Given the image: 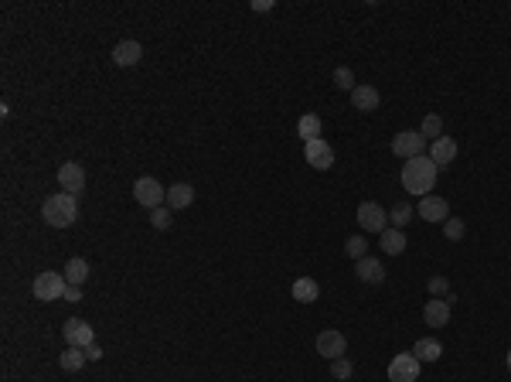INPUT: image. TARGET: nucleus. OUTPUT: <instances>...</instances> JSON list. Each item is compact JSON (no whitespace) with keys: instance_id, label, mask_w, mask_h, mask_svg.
<instances>
[{"instance_id":"cd10ccee","label":"nucleus","mask_w":511,"mask_h":382,"mask_svg":"<svg viewBox=\"0 0 511 382\" xmlns=\"http://www.w3.org/2000/svg\"><path fill=\"white\" fill-rule=\"evenodd\" d=\"M150 226H153V229H160V232H164V229H170V226H174V212H170L167 205L153 209V212H150Z\"/></svg>"},{"instance_id":"9d476101","label":"nucleus","mask_w":511,"mask_h":382,"mask_svg":"<svg viewBox=\"0 0 511 382\" xmlns=\"http://www.w3.org/2000/svg\"><path fill=\"white\" fill-rule=\"evenodd\" d=\"M344 351H348V338L341 334V331H334V328H327V331H321L317 334V355L321 359H344Z\"/></svg>"},{"instance_id":"bb28decb","label":"nucleus","mask_w":511,"mask_h":382,"mask_svg":"<svg viewBox=\"0 0 511 382\" xmlns=\"http://www.w3.org/2000/svg\"><path fill=\"white\" fill-rule=\"evenodd\" d=\"M344 253H348L355 263L365 260V256H368V243H365V236H351V239L344 243Z\"/></svg>"},{"instance_id":"c756f323","label":"nucleus","mask_w":511,"mask_h":382,"mask_svg":"<svg viewBox=\"0 0 511 382\" xmlns=\"http://www.w3.org/2000/svg\"><path fill=\"white\" fill-rule=\"evenodd\" d=\"M331 376H334L338 382H348L351 376H355V365L348 362V359H334V362H331Z\"/></svg>"},{"instance_id":"473e14b6","label":"nucleus","mask_w":511,"mask_h":382,"mask_svg":"<svg viewBox=\"0 0 511 382\" xmlns=\"http://www.w3.org/2000/svg\"><path fill=\"white\" fill-rule=\"evenodd\" d=\"M62 300H72V304H79V300H82V287H72V283H68L65 294H62Z\"/></svg>"},{"instance_id":"a878e982","label":"nucleus","mask_w":511,"mask_h":382,"mask_svg":"<svg viewBox=\"0 0 511 382\" xmlns=\"http://www.w3.org/2000/svg\"><path fill=\"white\" fill-rule=\"evenodd\" d=\"M443 236H446L450 243H460V239L467 236V222H463V219H446V222H443Z\"/></svg>"},{"instance_id":"20e7f679","label":"nucleus","mask_w":511,"mask_h":382,"mask_svg":"<svg viewBox=\"0 0 511 382\" xmlns=\"http://www.w3.org/2000/svg\"><path fill=\"white\" fill-rule=\"evenodd\" d=\"M392 154L402 157V160H412V157H423L426 154V137L419 130H402L392 137Z\"/></svg>"},{"instance_id":"412c9836","label":"nucleus","mask_w":511,"mask_h":382,"mask_svg":"<svg viewBox=\"0 0 511 382\" xmlns=\"http://www.w3.org/2000/svg\"><path fill=\"white\" fill-rule=\"evenodd\" d=\"M412 355L419 359V362H440L443 359V345L436 338H419L416 345H412Z\"/></svg>"},{"instance_id":"f8f14e48","label":"nucleus","mask_w":511,"mask_h":382,"mask_svg":"<svg viewBox=\"0 0 511 382\" xmlns=\"http://www.w3.org/2000/svg\"><path fill=\"white\" fill-rule=\"evenodd\" d=\"M423 321L429 328H443L450 321V297H429L423 307Z\"/></svg>"},{"instance_id":"f704fd0d","label":"nucleus","mask_w":511,"mask_h":382,"mask_svg":"<svg viewBox=\"0 0 511 382\" xmlns=\"http://www.w3.org/2000/svg\"><path fill=\"white\" fill-rule=\"evenodd\" d=\"M253 11H259V14H263V11H273V0H256Z\"/></svg>"},{"instance_id":"ddd939ff","label":"nucleus","mask_w":511,"mask_h":382,"mask_svg":"<svg viewBox=\"0 0 511 382\" xmlns=\"http://www.w3.org/2000/svg\"><path fill=\"white\" fill-rule=\"evenodd\" d=\"M419 219H426V222H446L450 219V205L443 202V198H436V195H426V198H419Z\"/></svg>"},{"instance_id":"a211bd4d","label":"nucleus","mask_w":511,"mask_h":382,"mask_svg":"<svg viewBox=\"0 0 511 382\" xmlns=\"http://www.w3.org/2000/svg\"><path fill=\"white\" fill-rule=\"evenodd\" d=\"M355 273L361 283H382V280H385V266L375 260V256H365V260H358Z\"/></svg>"},{"instance_id":"6ab92c4d","label":"nucleus","mask_w":511,"mask_h":382,"mask_svg":"<svg viewBox=\"0 0 511 382\" xmlns=\"http://www.w3.org/2000/svg\"><path fill=\"white\" fill-rule=\"evenodd\" d=\"M191 202H194V188H191V185H185V181H181V185H170V188H167V209L170 212L187 209Z\"/></svg>"},{"instance_id":"7c9ffc66","label":"nucleus","mask_w":511,"mask_h":382,"mask_svg":"<svg viewBox=\"0 0 511 382\" xmlns=\"http://www.w3.org/2000/svg\"><path fill=\"white\" fill-rule=\"evenodd\" d=\"M334 86H338V89H355V72L344 69V65H341V69H334Z\"/></svg>"},{"instance_id":"c85d7f7f","label":"nucleus","mask_w":511,"mask_h":382,"mask_svg":"<svg viewBox=\"0 0 511 382\" xmlns=\"http://www.w3.org/2000/svg\"><path fill=\"white\" fill-rule=\"evenodd\" d=\"M409 222H412V209H409V205H395V209L389 212V226L392 229H406Z\"/></svg>"},{"instance_id":"f03ea898","label":"nucleus","mask_w":511,"mask_h":382,"mask_svg":"<svg viewBox=\"0 0 511 382\" xmlns=\"http://www.w3.org/2000/svg\"><path fill=\"white\" fill-rule=\"evenodd\" d=\"M41 215H45V222L51 229H68L75 219H79V202H75V195H65V191H58V195H51L45 198V205H41Z\"/></svg>"},{"instance_id":"6e6552de","label":"nucleus","mask_w":511,"mask_h":382,"mask_svg":"<svg viewBox=\"0 0 511 382\" xmlns=\"http://www.w3.org/2000/svg\"><path fill=\"white\" fill-rule=\"evenodd\" d=\"M62 334H65L68 348H89V345H96V331H92V324H89V321H82V317H68L65 328H62Z\"/></svg>"},{"instance_id":"7ed1b4c3","label":"nucleus","mask_w":511,"mask_h":382,"mask_svg":"<svg viewBox=\"0 0 511 382\" xmlns=\"http://www.w3.org/2000/svg\"><path fill=\"white\" fill-rule=\"evenodd\" d=\"M133 198L136 205H143V209H160V205H167V188L157 181V178H136L133 181Z\"/></svg>"},{"instance_id":"2eb2a0df","label":"nucleus","mask_w":511,"mask_h":382,"mask_svg":"<svg viewBox=\"0 0 511 382\" xmlns=\"http://www.w3.org/2000/svg\"><path fill=\"white\" fill-rule=\"evenodd\" d=\"M382 103V96H378V89L375 86H355L351 89V106H355L358 113H375Z\"/></svg>"},{"instance_id":"2f4dec72","label":"nucleus","mask_w":511,"mask_h":382,"mask_svg":"<svg viewBox=\"0 0 511 382\" xmlns=\"http://www.w3.org/2000/svg\"><path fill=\"white\" fill-rule=\"evenodd\" d=\"M429 297H450V280L446 277H429Z\"/></svg>"},{"instance_id":"dca6fc26","label":"nucleus","mask_w":511,"mask_h":382,"mask_svg":"<svg viewBox=\"0 0 511 382\" xmlns=\"http://www.w3.org/2000/svg\"><path fill=\"white\" fill-rule=\"evenodd\" d=\"M290 294L297 304H314L317 297H321V287H317V280L314 277H297L293 280V287H290Z\"/></svg>"},{"instance_id":"423d86ee","label":"nucleus","mask_w":511,"mask_h":382,"mask_svg":"<svg viewBox=\"0 0 511 382\" xmlns=\"http://www.w3.org/2000/svg\"><path fill=\"white\" fill-rule=\"evenodd\" d=\"M68 280L65 273H38V280H34V297L38 300H62V294H65Z\"/></svg>"},{"instance_id":"9b49d317","label":"nucleus","mask_w":511,"mask_h":382,"mask_svg":"<svg viewBox=\"0 0 511 382\" xmlns=\"http://www.w3.org/2000/svg\"><path fill=\"white\" fill-rule=\"evenodd\" d=\"M58 185H62L65 195H75V198H79V191L85 188V168L75 164V160L62 164V168H58Z\"/></svg>"},{"instance_id":"f3484780","label":"nucleus","mask_w":511,"mask_h":382,"mask_svg":"<svg viewBox=\"0 0 511 382\" xmlns=\"http://www.w3.org/2000/svg\"><path fill=\"white\" fill-rule=\"evenodd\" d=\"M143 58V48H140V41H119L116 48H113V62H116L119 69H130Z\"/></svg>"},{"instance_id":"72a5a7b5","label":"nucleus","mask_w":511,"mask_h":382,"mask_svg":"<svg viewBox=\"0 0 511 382\" xmlns=\"http://www.w3.org/2000/svg\"><path fill=\"white\" fill-rule=\"evenodd\" d=\"M85 355H89V362H99V359H102V348H99V345H89V348H85Z\"/></svg>"},{"instance_id":"f257e3e1","label":"nucleus","mask_w":511,"mask_h":382,"mask_svg":"<svg viewBox=\"0 0 511 382\" xmlns=\"http://www.w3.org/2000/svg\"><path fill=\"white\" fill-rule=\"evenodd\" d=\"M436 178H440V168L429 160V157H412L402 164V188L416 198H426L429 191L436 188Z\"/></svg>"},{"instance_id":"393cba45","label":"nucleus","mask_w":511,"mask_h":382,"mask_svg":"<svg viewBox=\"0 0 511 382\" xmlns=\"http://www.w3.org/2000/svg\"><path fill=\"white\" fill-rule=\"evenodd\" d=\"M419 133H423L429 143H433V140H440L443 137V120L436 116V113H429V116L423 120V126H419Z\"/></svg>"},{"instance_id":"4be33fe9","label":"nucleus","mask_w":511,"mask_h":382,"mask_svg":"<svg viewBox=\"0 0 511 382\" xmlns=\"http://www.w3.org/2000/svg\"><path fill=\"white\" fill-rule=\"evenodd\" d=\"M65 280L72 287H82L85 280H89V263H85L82 256H72V260L65 263Z\"/></svg>"},{"instance_id":"1a4fd4ad","label":"nucleus","mask_w":511,"mask_h":382,"mask_svg":"<svg viewBox=\"0 0 511 382\" xmlns=\"http://www.w3.org/2000/svg\"><path fill=\"white\" fill-rule=\"evenodd\" d=\"M304 157L314 171H331L334 168V147L327 140H310L304 147Z\"/></svg>"},{"instance_id":"0eeeda50","label":"nucleus","mask_w":511,"mask_h":382,"mask_svg":"<svg viewBox=\"0 0 511 382\" xmlns=\"http://www.w3.org/2000/svg\"><path fill=\"white\" fill-rule=\"evenodd\" d=\"M419 359L412 351H402L389 362V382H416L419 379Z\"/></svg>"},{"instance_id":"5701e85b","label":"nucleus","mask_w":511,"mask_h":382,"mask_svg":"<svg viewBox=\"0 0 511 382\" xmlns=\"http://www.w3.org/2000/svg\"><path fill=\"white\" fill-rule=\"evenodd\" d=\"M89 362V355H85V348H65L62 355H58V365L65 369V372H79L82 365Z\"/></svg>"},{"instance_id":"aec40b11","label":"nucleus","mask_w":511,"mask_h":382,"mask_svg":"<svg viewBox=\"0 0 511 382\" xmlns=\"http://www.w3.org/2000/svg\"><path fill=\"white\" fill-rule=\"evenodd\" d=\"M378 246H382V249H385V253H389V256H399V253H402V249H406V232H402V229H385V232H382V236H378Z\"/></svg>"},{"instance_id":"4468645a","label":"nucleus","mask_w":511,"mask_h":382,"mask_svg":"<svg viewBox=\"0 0 511 382\" xmlns=\"http://www.w3.org/2000/svg\"><path fill=\"white\" fill-rule=\"evenodd\" d=\"M429 160L436 164V168H443V164H454L457 160V140L454 137H440L429 143Z\"/></svg>"},{"instance_id":"b1692460","label":"nucleus","mask_w":511,"mask_h":382,"mask_svg":"<svg viewBox=\"0 0 511 382\" xmlns=\"http://www.w3.org/2000/svg\"><path fill=\"white\" fill-rule=\"evenodd\" d=\"M297 133L310 143V140H321V116H314V113H307V116H300V123H297Z\"/></svg>"},{"instance_id":"c9c22d12","label":"nucleus","mask_w":511,"mask_h":382,"mask_svg":"<svg viewBox=\"0 0 511 382\" xmlns=\"http://www.w3.org/2000/svg\"><path fill=\"white\" fill-rule=\"evenodd\" d=\"M508 369H511V351H508Z\"/></svg>"},{"instance_id":"39448f33","label":"nucleus","mask_w":511,"mask_h":382,"mask_svg":"<svg viewBox=\"0 0 511 382\" xmlns=\"http://www.w3.org/2000/svg\"><path fill=\"white\" fill-rule=\"evenodd\" d=\"M355 219L365 232H378V236H382V232L389 229V212L382 209L378 202H361L358 212H355Z\"/></svg>"}]
</instances>
